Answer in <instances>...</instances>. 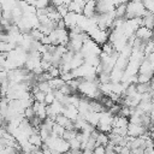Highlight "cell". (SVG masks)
Masks as SVG:
<instances>
[{
	"label": "cell",
	"mask_w": 154,
	"mask_h": 154,
	"mask_svg": "<svg viewBox=\"0 0 154 154\" xmlns=\"http://www.w3.org/2000/svg\"><path fill=\"white\" fill-rule=\"evenodd\" d=\"M126 130H128V136H131V137H140L147 131L144 126L138 124H130V123L128 124Z\"/></svg>",
	"instance_id": "1"
},
{
	"label": "cell",
	"mask_w": 154,
	"mask_h": 154,
	"mask_svg": "<svg viewBox=\"0 0 154 154\" xmlns=\"http://www.w3.org/2000/svg\"><path fill=\"white\" fill-rule=\"evenodd\" d=\"M134 36H135L136 38L141 40V41H148V40H150V37H152V30L147 29L146 26H138L137 30L135 31Z\"/></svg>",
	"instance_id": "2"
},
{
	"label": "cell",
	"mask_w": 154,
	"mask_h": 154,
	"mask_svg": "<svg viewBox=\"0 0 154 154\" xmlns=\"http://www.w3.org/2000/svg\"><path fill=\"white\" fill-rule=\"evenodd\" d=\"M32 109H34V112H35V116L38 118V119H41V120H45L46 118H47V114H46V105L42 102V103H40V102H36V101H34V103H32Z\"/></svg>",
	"instance_id": "3"
},
{
	"label": "cell",
	"mask_w": 154,
	"mask_h": 154,
	"mask_svg": "<svg viewBox=\"0 0 154 154\" xmlns=\"http://www.w3.org/2000/svg\"><path fill=\"white\" fill-rule=\"evenodd\" d=\"M85 5V1H70L69 6H67V11L71 13H76V14H82V10Z\"/></svg>",
	"instance_id": "4"
},
{
	"label": "cell",
	"mask_w": 154,
	"mask_h": 154,
	"mask_svg": "<svg viewBox=\"0 0 154 154\" xmlns=\"http://www.w3.org/2000/svg\"><path fill=\"white\" fill-rule=\"evenodd\" d=\"M95 13V1H85V5L82 10V14L85 18H91Z\"/></svg>",
	"instance_id": "5"
},
{
	"label": "cell",
	"mask_w": 154,
	"mask_h": 154,
	"mask_svg": "<svg viewBox=\"0 0 154 154\" xmlns=\"http://www.w3.org/2000/svg\"><path fill=\"white\" fill-rule=\"evenodd\" d=\"M126 1L124 2H122L119 6H117L116 8H114V14H116V18H124V16H125V12H126Z\"/></svg>",
	"instance_id": "6"
},
{
	"label": "cell",
	"mask_w": 154,
	"mask_h": 154,
	"mask_svg": "<svg viewBox=\"0 0 154 154\" xmlns=\"http://www.w3.org/2000/svg\"><path fill=\"white\" fill-rule=\"evenodd\" d=\"M28 142H29L30 144H32V146L37 147V148H40V147L42 146V140H41V137H40V135H38V134H32L31 136H29Z\"/></svg>",
	"instance_id": "7"
},
{
	"label": "cell",
	"mask_w": 154,
	"mask_h": 154,
	"mask_svg": "<svg viewBox=\"0 0 154 154\" xmlns=\"http://www.w3.org/2000/svg\"><path fill=\"white\" fill-rule=\"evenodd\" d=\"M37 88H38V91H41V93H43V94H48V93L52 91V89H51L48 82H38V83H37Z\"/></svg>",
	"instance_id": "8"
},
{
	"label": "cell",
	"mask_w": 154,
	"mask_h": 154,
	"mask_svg": "<svg viewBox=\"0 0 154 154\" xmlns=\"http://www.w3.org/2000/svg\"><path fill=\"white\" fill-rule=\"evenodd\" d=\"M141 2H142V6L146 11L153 13V11H154V1L153 0H144V1H141Z\"/></svg>",
	"instance_id": "9"
},
{
	"label": "cell",
	"mask_w": 154,
	"mask_h": 154,
	"mask_svg": "<svg viewBox=\"0 0 154 154\" xmlns=\"http://www.w3.org/2000/svg\"><path fill=\"white\" fill-rule=\"evenodd\" d=\"M152 81V75H140L137 73V83H149Z\"/></svg>",
	"instance_id": "10"
},
{
	"label": "cell",
	"mask_w": 154,
	"mask_h": 154,
	"mask_svg": "<svg viewBox=\"0 0 154 154\" xmlns=\"http://www.w3.org/2000/svg\"><path fill=\"white\" fill-rule=\"evenodd\" d=\"M23 116H24V118H25L26 120H30L32 117H35V112H34L32 107H28V108H25L24 112H23Z\"/></svg>",
	"instance_id": "11"
},
{
	"label": "cell",
	"mask_w": 154,
	"mask_h": 154,
	"mask_svg": "<svg viewBox=\"0 0 154 154\" xmlns=\"http://www.w3.org/2000/svg\"><path fill=\"white\" fill-rule=\"evenodd\" d=\"M45 95H46V94H43V93H41V91H37L36 94L32 95V99H34V101L42 103V102L45 101ZM43 103H45V102H43Z\"/></svg>",
	"instance_id": "12"
},
{
	"label": "cell",
	"mask_w": 154,
	"mask_h": 154,
	"mask_svg": "<svg viewBox=\"0 0 154 154\" xmlns=\"http://www.w3.org/2000/svg\"><path fill=\"white\" fill-rule=\"evenodd\" d=\"M54 100H55V99H54V95H53V93L51 91V93H48V94L45 95V101H43V102H45L46 106H48V105H51Z\"/></svg>",
	"instance_id": "13"
},
{
	"label": "cell",
	"mask_w": 154,
	"mask_h": 154,
	"mask_svg": "<svg viewBox=\"0 0 154 154\" xmlns=\"http://www.w3.org/2000/svg\"><path fill=\"white\" fill-rule=\"evenodd\" d=\"M65 83L66 82H69V81H71V79H73V77H72V75H71V71L70 72H65V73H61L60 76H59Z\"/></svg>",
	"instance_id": "14"
},
{
	"label": "cell",
	"mask_w": 154,
	"mask_h": 154,
	"mask_svg": "<svg viewBox=\"0 0 154 154\" xmlns=\"http://www.w3.org/2000/svg\"><path fill=\"white\" fill-rule=\"evenodd\" d=\"M82 152H83V154H94V152L90 150V149H84V150H82Z\"/></svg>",
	"instance_id": "15"
},
{
	"label": "cell",
	"mask_w": 154,
	"mask_h": 154,
	"mask_svg": "<svg viewBox=\"0 0 154 154\" xmlns=\"http://www.w3.org/2000/svg\"><path fill=\"white\" fill-rule=\"evenodd\" d=\"M63 154H71V153H70V150H69V152H65V153H63Z\"/></svg>",
	"instance_id": "16"
}]
</instances>
